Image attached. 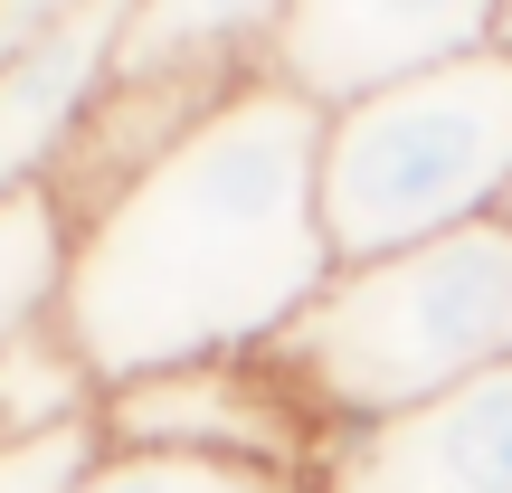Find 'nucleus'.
<instances>
[{
    "label": "nucleus",
    "instance_id": "obj_4",
    "mask_svg": "<svg viewBox=\"0 0 512 493\" xmlns=\"http://www.w3.org/2000/svg\"><path fill=\"white\" fill-rule=\"evenodd\" d=\"M105 446H152V456H209V465H266V475H304L323 465V418L304 389L275 370V351L238 361H181L152 380L105 389Z\"/></svg>",
    "mask_w": 512,
    "mask_h": 493
},
{
    "label": "nucleus",
    "instance_id": "obj_14",
    "mask_svg": "<svg viewBox=\"0 0 512 493\" xmlns=\"http://www.w3.org/2000/svg\"><path fill=\"white\" fill-rule=\"evenodd\" d=\"M86 10H105V0H0V67L29 48H48V38H67Z\"/></svg>",
    "mask_w": 512,
    "mask_h": 493
},
{
    "label": "nucleus",
    "instance_id": "obj_12",
    "mask_svg": "<svg viewBox=\"0 0 512 493\" xmlns=\"http://www.w3.org/2000/svg\"><path fill=\"white\" fill-rule=\"evenodd\" d=\"M67 493H313L304 475L266 465H209V456H152V446H105Z\"/></svg>",
    "mask_w": 512,
    "mask_h": 493
},
{
    "label": "nucleus",
    "instance_id": "obj_9",
    "mask_svg": "<svg viewBox=\"0 0 512 493\" xmlns=\"http://www.w3.org/2000/svg\"><path fill=\"white\" fill-rule=\"evenodd\" d=\"M294 0H133L124 57L133 76H275Z\"/></svg>",
    "mask_w": 512,
    "mask_h": 493
},
{
    "label": "nucleus",
    "instance_id": "obj_1",
    "mask_svg": "<svg viewBox=\"0 0 512 493\" xmlns=\"http://www.w3.org/2000/svg\"><path fill=\"white\" fill-rule=\"evenodd\" d=\"M342 275L323 228V105L256 76L133 190L67 228L57 332L105 389L275 351Z\"/></svg>",
    "mask_w": 512,
    "mask_h": 493
},
{
    "label": "nucleus",
    "instance_id": "obj_11",
    "mask_svg": "<svg viewBox=\"0 0 512 493\" xmlns=\"http://www.w3.org/2000/svg\"><path fill=\"white\" fill-rule=\"evenodd\" d=\"M57 285H67V209L48 190L0 200V351L57 323Z\"/></svg>",
    "mask_w": 512,
    "mask_h": 493
},
{
    "label": "nucleus",
    "instance_id": "obj_16",
    "mask_svg": "<svg viewBox=\"0 0 512 493\" xmlns=\"http://www.w3.org/2000/svg\"><path fill=\"white\" fill-rule=\"evenodd\" d=\"M503 219H512V209H503Z\"/></svg>",
    "mask_w": 512,
    "mask_h": 493
},
{
    "label": "nucleus",
    "instance_id": "obj_10",
    "mask_svg": "<svg viewBox=\"0 0 512 493\" xmlns=\"http://www.w3.org/2000/svg\"><path fill=\"white\" fill-rule=\"evenodd\" d=\"M95 418H105V380L86 370V351L57 323L19 332V342L0 351V446L76 437V427H95Z\"/></svg>",
    "mask_w": 512,
    "mask_h": 493
},
{
    "label": "nucleus",
    "instance_id": "obj_8",
    "mask_svg": "<svg viewBox=\"0 0 512 493\" xmlns=\"http://www.w3.org/2000/svg\"><path fill=\"white\" fill-rule=\"evenodd\" d=\"M124 10H133V0H105V10H86L67 38H48V48H29V57L0 67V200L48 190V171L67 162L76 124H86L95 95L114 86Z\"/></svg>",
    "mask_w": 512,
    "mask_h": 493
},
{
    "label": "nucleus",
    "instance_id": "obj_3",
    "mask_svg": "<svg viewBox=\"0 0 512 493\" xmlns=\"http://www.w3.org/2000/svg\"><path fill=\"white\" fill-rule=\"evenodd\" d=\"M512 209V48L446 57L323 114V228L342 266Z\"/></svg>",
    "mask_w": 512,
    "mask_h": 493
},
{
    "label": "nucleus",
    "instance_id": "obj_2",
    "mask_svg": "<svg viewBox=\"0 0 512 493\" xmlns=\"http://www.w3.org/2000/svg\"><path fill=\"white\" fill-rule=\"evenodd\" d=\"M503 361H512V219L342 266L304 304V323L275 342V370L304 389L323 437L408 418Z\"/></svg>",
    "mask_w": 512,
    "mask_h": 493
},
{
    "label": "nucleus",
    "instance_id": "obj_7",
    "mask_svg": "<svg viewBox=\"0 0 512 493\" xmlns=\"http://www.w3.org/2000/svg\"><path fill=\"white\" fill-rule=\"evenodd\" d=\"M238 86H256V76H133V67H114V86L95 95V114L76 124L67 162L48 171V200L67 209V228H86L95 209H105L114 190H133L171 143H190Z\"/></svg>",
    "mask_w": 512,
    "mask_h": 493
},
{
    "label": "nucleus",
    "instance_id": "obj_6",
    "mask_svg": "<svg viewBox=\"0 0 512 493\" xmlns=\"http://www.w3.org/2000/svg\"><path fill=\"white\" fill-rule=\"evenodd\" d=\"M313 493H512V361L323 446Z\"/></svg>",
    "mask_w": 512,
    "mask_h": 493
},
{
    "label": "nucleus",
    "instance_id": "obj_15",
    "mask_svg": "<svg viewBox=\"0 0 512 493\" xmlns=\"http://www.w3.org/2000/svg\"><path fill=\"white\" fill-rule=\"evenodd\" d=\"M503 48H512V0H503Z\"/></svg>",
    "mask_w": 512,
    "mask_h": 493
},
{
    "label": "nucleus",
    "instance_id": "obj_13",
    "mask_svg": "<svg viewBox=\"0 0 512 493\" xmlns=\"http://www.w3.org/2000/svg\"><path fill=\"white\" fill-rule=\"evenodd\" d=\"M105 456V427H76V437H29L0 446V493H67L86 465Z\"/></svg>",
    "mask_w": 512,
    "mask_h": 493
},
{
    "label": "nucleus",
    "instance_id": "obj_5",
    "mask_svg": "<svg viewBox=\"0 0 512 493\" xmlns=\"http://www.w3.org/2000/svg\"><path fill=\"white\" fill-rule=\"evenodd\" d=\"M503 38V0H294L275 38V76L313 105H351L370 86L427 76Z\"/></svg>",
    "mask_w": 512,
    "mask_h": 493
}]
</instances>
